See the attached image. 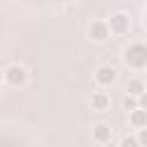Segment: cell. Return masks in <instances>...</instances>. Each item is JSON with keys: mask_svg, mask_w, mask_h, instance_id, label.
<instances>
[{"mask_svg": "<svg viewBox=\"0 0 147 147\" xmlns=\"http://www.w3.org/2000/svg\"><path fill=\"white\" fill-rule=\"evenodd\" d=\"M122 147H140V142L136 138H124L122 140Z\"/></svg>", "mask_w": 147, "mask_h": 147, "instance_id": "cell-10", "label": "cell"}, {"mask_svg": "<svg viewBox=\"0 0 147 147\" xmlns=\"http://www.w3.org/2000/svg\"><path fill=\"white\" fill-rule=\"evenodd\" d=\"M90 34H92L96 41H103V39L108 37V28H106L103 23H94V25H92V30H90Z\"/></svg>", "mask_w": 147, "mask_h": 147, "instance_id": "cell-5", "label": "cell"}, {"mask_svg": "<svg viewBox=\"0 0 147 147\" xmlns=\"http://www.w3.org/2000/svg\"><path fill=\"white\" fill-rule=\"evenodd\" d=\"M5 78H7L9 85H21V83L25 80V71H23L21 67H9L7 74H5Z\"/></svg>", "mask_w": 147, "mask_h": 147, "instance_id": "cell-2", "label": "cell"}, {"mask_svg": "<svg viewBox=\"0 0 147 147\" xmlns=\"http://www.w3.org/2000/svg\"><path fill=\"white\" fill-rule=\"evenodd\" d=\"M124 106H126V108H136V101H133L131 96H126V99H124Z\"/></svg>", "mask_w": 147, "mask_h": 147, "instance_id": "cell-11", "label": "cell"}, {"mask_svg": "<svg viewBox=\"0 0 147 147\" xmlns=\"http://www.w3.org/2000/svg\"><path fill=\"white\" fill-rule=\"evenodd\" d=\"M124 60H126V64H131V67H145V62H147V51H145V46H142V44H136V46L126 48Z\"/></svg>", "mask_w": 147, "mask_h": 147, "instance_id": "cell-1", "label": "cell"}, {"mask_svg": "<svg viewBox=\"0 0 147 147\" xmlns=\"http://www.w3.org/2000/svg\"><path fill=\"white\" fill-rule=\"evenodd\" d=\"M92 106H94L96 110H103V108L108 106V96H106L103 92H96V94L92 96Z\"/></svg>", "mask_w": 147, "mask_h": 147, "instance_id": "cell-7", "label": "cell"}, {"mask_svg": "<svg viewBox=\"0 0 147 147\" xmlns=\"http://www.w3.org/2000/svg\"><path fill=\"white\" fill-rule=\"evenodd\" d=\"M94 138H96L99 142L110 140V129H108L106 124H96V126H94Z\"/></svg>", "mask_w": 147, "mask_h": 147, "instance_id": "cell-6", "label": "cell"}, {"mask_svg": "<svg viewBox=\"0 0 147 147\" xmlns=\"http://www.w3.org/2000/svg\"><path fill=\"white\" fill-rule=\"evenodd\" d=\"M129 92H131V94H142V83H140V80H133V83L129 85Z\"/></svg>", "mask_w": 147, "mask_h": 147, "instance_id": "cell-9", "label": "cell"}, {"mask_svg": "<svg viewBox=\"0 0 147 147\" xmlns=\"http://www.w3.org/2000/svg\"><path fill=\"white\" fill-rule=\"evenodd\" d=\"M110 30H115V32L129 30V18H126L124 14H115V16L110 18Z\"/></svg>", "mask_w": 147, "mask_h": 147, "instance_id": "cell-3", "label": "cell"}, {"mask_svg": "<svg viewBox=\"0 0 147 147\" xmlns=\"http://www.w3.org/2000/svg\"><path fill=\"white\" fill-rule=\"evenodd\" d=\"M96 80H99L101 85L113 83V80H115V69H113V67H101V69L96 71Z\"/></svg>", "mask_w": 147, "mask_h": 147, "instance_id": "cell-4", "label": "cell"}, {"mask_svg": "<svg viewBox=\"0 0 147 147\" xmlns=\"http://www.w3.org/2000/svg\"><path fill=\"white\" fill-rule=\"evenodd\" d=\"M131 122H133L138 129H142V126H145V110H136V113L131 115Z\"/></svg>", "mask_w": 147, "mask_h": 147, "instance_id": "cell-8", "label": "cell"}]
</instances>
